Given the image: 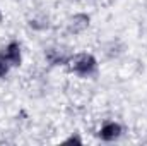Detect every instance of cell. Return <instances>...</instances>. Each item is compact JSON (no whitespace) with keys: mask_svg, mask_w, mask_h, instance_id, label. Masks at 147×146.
Segmentation results:
<instances>
[{"mask_svg":"<svg viewBox=\"0 0 147 146\" xmlns=\"http://www.w3.org/2000/svg\"><path fill=\"white\" fill-rule=\"evenodd\" d=\"M121 136V126L118 122H105L103 127L99 129V139L101 141H115Z\"/></svg>","mask_w":147,"mask_h":146,"instance_id":"cell-3","label":"cell"},{"mask_svg":"<svg viewBox=\"0 0 147 146\" xmlns=\"http://www.w3.org/2000/svg\"><path fill=\"white\" fill-rule=\"evenodd\" d=\"M9 69H10V65H9L5 60H2V59H0V77H5L7 72H9Z\"/></svg>","mask_w":147,"mask_h":146,"instance_id":"cell-6","label":"cell"},{"mask_svg":"<svg viewBox=\"0 0 147 146\" xmlns=\"http://www.w3.org/2000/svg\"><path fill=\"white\" fill-rule=\"evenodd\" d=\"M0 59L5 60L10 67H17L21 65V45L17 41H10L9 45H5L0 52Z\"/></svg>","mask_w":147,"mask_h":146,"instance_id":"cell-2","label":"cell"},{"mask_svg":"<svg viewBox=\"0 0 147 146\" xmlns=\"http://www.w3.org/2000/svg\"><path fill=\"white\" fill-rule=\"evenodd\" d=\"M0 21H2V12H0Z\"/></svg>","mask_w":147,"mask_h":146,"instance_id":"cell-8","label":"cell"},{"mask_svg":"<svg viewBox=\"0 0 147 146\" xmlns=\"http://www.w3.org/2000/svg\"><path fill=\"white\" fill-rule=\"evenodd\" d=\"M65 143H77V145H82V139H80L77 134H74V136H70L69 139H65Z\"/></svg>","mask_w":147,"mask_h":146,"instance_id":"cell-7","label":"cell"},{"mask_svg":"<svg viewBox=\"0 0 147 146\" xmlns=\"http://www.w3.org/2000/svg\"><path fill=\"white\" fill-rule=\"evenodd\" d=\"M70 71L80 77H89L98 71V60L91 53H79L70 59Z\"/></svg>","mask_w":147,"mask_h":146,"instance_id":"cell-1","label":"cell"},{"mask_svg":"<svg viewBox=\"0 0 147 146\" xmlns=\"http://www.w3.org/2000/svg\"><path fill=\"white\" fill-rule=\"evenodd\" d=\"M89 21H91V17H89L87 14H75L72 19L69 21L67 33H69V35H80L84 29H87Z\"/></svg>","mask_w":147,"mask_h":146,"instance_id":"cell-4","label":"cell"},{"mask_svg":"<svg viewBox=\"0 0 147 146\" xmlns=\"http://www.w3.org/2000/svg\"><path fill=\"white\" fill-rule=\"evenodd\" d=\"M45 57H46V60H48L50 65H65V64L70 62V57H67L58 48H48L45 52Z\"/></svg>","mask_w":147,"mask_h":146,"instance_id":"cell-5","label":"cell"}]
</instances>
